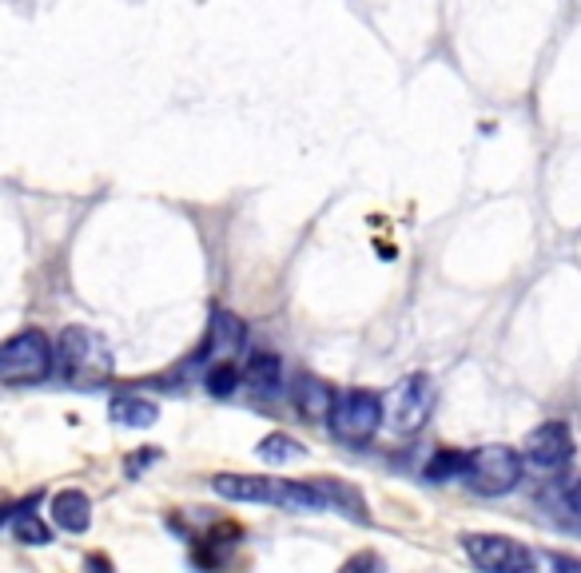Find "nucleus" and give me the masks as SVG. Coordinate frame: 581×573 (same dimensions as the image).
<instances>
[{
    "label": "nucleus",
    "instance_id": "5701e85b",
    "mask_svg": "<svg viewBox=\"0 0 581 573\" xmlns=\"http://www.w3.org/2000/svg\"><path fill=\"white\" fill-rule=\"evenodd\" d=\"M570 510H573V517L581 522V478L573 482V490H570Z\"/></svg>",
    "mask_w": 581,
    "mask_h": 573
},
{
    "label": "nucleus",
    "instance_id": "ddd939ff",
    "mask_svg": "<svg viewBox=\"0 0 581 573\" xmlns=\"http://www.w3.org/2000/svg\"><path fill=\"white\" fill-rule=\"evenodd\" d=\"M32 506H37V494L4 514V530H9V534L17 537V542H24V545H48V537H52V534H48V525L40 522Z\"/></svg>",
    "mask_w": 581,
    "mask_h": 573
},
{
    "label": "nucleus",
    "instance_id": "412c9836",
    "mask_svg": "<svg viewBox=\"0 0 581 573\" xmlns=\"http://www.w3.org/2000/svg\"><path fill=\"white\" fill-rule=\"evenodd\" d=\"M550 565L553 573H581V557H570V554H553Z\"/></svg>",
    "mask_w": 581,
    "mask_h": 573
},
{
    "label": "nucleus",
    "instance_id": "0eeeda50",
    "mask_svg": "<svg viewBox=\"0 0 581 573\" xmlns=\"http://www.w3.org/2000/svg\"><path fill=\"white\" fill-rule=\"evenodd\" d=\"M525 466L542 470V474H558L570 466L573 459V430L565 422H542L538 430H530L522 442Z\"/></svg>",
    "mask_w": 581,
    "mask_h": 573
},
{
    "label": "nucleus",
    "instance_id": "6ab92c4d",
    "mask_svg": "<svg viewBox=\"0 0 581 573\" xmlns=\"http://www.w3.org/2000/svg\"><path fill=\"white\" fill-rule=\"evenodd\" d=\"M339 573H387V562L374 550H359V554H351L339 565Z\"/></svg>",
    "mask_w": 581,
    "mask_h": 573
},
{
    "label": "nucleus",
    "instance_id": "aec40b11",
    "mask_svg": "<svg viewBox=\"0 0 581 573\" xmlns=\"http://www.w3.org/2000/svg\"><path fill=\"white\" fill-rule=\"evenodd\" d=\"M156 459H160V450H143V454H136L132 462H124L128 478H140V470L148 466V462H156Z\"/></svg>",
    "mask_w": 581,
    "mask_h": 573
},
{
    "label": "nucleus",
    "instance_id": "a211bd4d",
    "mask_svg": "<svg viewBox=\"0 0 581 573\" xmlns=\"http://www.w3.org/2000/svg\"><path fill=\"white\" fill-rule=\"evenodd\" d=\"M239 382H243V374H239L236 363H216L208 371V394H216V399H228V394H236Z\"/></svg>",
    "mask_w": 581,
    "mask_h": 573
},
{
    "label": "nucleus",
    "instance_id": "39448f33",
    "mask_svg": "<svg viewBox=\"0 0 581 573\" xmlns=\"http://www.w3.org/2000/svg\"><path fill=\"white\" fill-rule=\"evenodd\" d=\"M522 466H525V459L518 450L498 446V442L494 446H478V450H470L467 482H470V490H478V494L502 497L522 482Z\"/></svg>",
    "mask_w": 581,
    "mask_h": 573
},
{
    "label": "nucleus",
    "instance_id": "9b49d317",
    "mask_svg": "<svg viewBox=\"0 0 581 573\" xmlns=\"http://www.w3.org/2000/svg\"><path fill=\"white\" fill-rule=\"evenodd\" d=\"M211 490L228 502H268L271 497V478L256 474H216L211 478Z\"/></svg>",
    "mask_w": 581,
    "mask_h": 573
},
{
    "label": "nucleus",
    "instance_id": "9d476101",
    "mask_svg": "<svg viewBox=\"0 0 581 573\" xmlns=\"http://www.w3.org/2000/svg\"><path fill=\"white\" fill-rule=\"evenodd\" d=\"M52 522L64 534H84L88 525H92V502H88L84 490H60L52 497Z\"/></svg>",
    "mask_w": 581,
    "mask_h": 573
},
{
    "label": "nucleus",
    "instance_id": "f257e3e1",
    "mask_svg": "<svg viewBox=\"0 0 581 573\" xmlns=\"http://www.w3.org/2000/svg\"><path fill=\"white\" fill-rule=\"evenodd\" d=\"M112 346L88 326H64L57 339V374L72 386H100L112 379Z\"/></svg>",
    "mask_w": 581,
    "mask_h": 573
},
{
    "label": "nucleus",
    "instance_id": "4be33fe9",
    "mask_svg": "<svg viewBox=\"0 0 581 573\" xmlns=\"http://www.w3.org/2000/svg\"><path fill=\"white\" fill-rule=\"evenodd\" d=\"M84 570L88 573H112V562H108V557H88Z\"/></svg>",
    "mask_w": 581,
    "mask_h": 573
},
{
    "label": "nucleus",
    "instance_id": "dca6fc26",
    "mask_svg": "<svg viewBox=\"0 0 581 573\" xmlns=\"http://www.w3.org/2000/svg\"><path fill=\"white\" fill-rule=\"evenodd\" d=\"M259 459L271 462V466H279V462H299L307 459V446L299 439H291V434H283V430H276V434H268V439L259 442Z\"/></svg>",
    "mask_w": 581,
    "mask_h": 573
},
{
    "label": "nucleus",
    "instance_id": "2eb2a0df",
    "mask_svg": "<svg viewBox=\"0 0 581 573\" xmlns=\"http://www.w3.org/2000/svg\"><path fill=\"white\" fill-rule=\"evenodd\" d=\"M156 419H160V406L152 399H143V394L112 399V422H120V426H152Z\"/></svg>",
    "mask_w": 581,
    "mask_h": 573
},
{
    "label": "nucleus",
    "instance_id": "f8f14e48",
    "mask_svg": "<svg viewBox=\"0 0 581 573\" xmlns=\"http://www.w3.org/2000/svg\"><path fill=\"white\" fill-rule=\"evenodd\" d=\"M243 382H248L259 399H271V394H279V386H283V363H279V354H271V351H256V354H251L248 371H243Z\"/></svg>",
    "mask_w": 581,
    "mask_h": 573
},
{
    "label": "nucleus",
    "instance_id": "6e6552de",
    "mask_svg": "<svg viewBox=\"0 0 581 573\" xmlns=\"http://www.w3.org/2000/svg\"><path fill=\"white\" fill-rule=\"evenodd\" d=\"M248 346V323L231 311H216L208 323V334H203L200 351L191 354V363H231L239 351Z\"/></svg>",
    "mask_w": 581,
    "mask_h": 573
},
{
    "label": "nucleus",
    "instance_id": "7ed1b4c3",
    "mask_svg": "<svg viewBox=\"0 0 581 573\" xmlns=\"http://www.w3.org/2000/svg\"><path fill=\"white\" fill-rule=\"evenodd\" d=\"M387 426L394 434H419L422 426L434 414V402H439V386L430 374H407L387 391Z\"/></svg>",
    "mask_w": 581,
    "mask_h": 573
},
{
    "label": "nucleus",
    "instance_id": "4468645a",
    "mask_svg": "<svg viewBox=\"0 0 581 573\" xmlns=\"http://www.w3.org/2000/svg\"><path fill=\"white\" fill-rule=\"evenodd\" d=\"M319 482V490H323V502L327 510H339V514L354 517V522H371V514H367V502H362V494L354 486H347V482H339V478H314Z\"/></svg>",
    "mask_w": 581,
    "mask_h": 573
},
{
    "label": "nucleus",
    "instance_id": "f3484780",
    "mask_svg": "<svg viewBox=\"0 0 581 573\" xmlns=\"http://www.w3.org/2000/svg\"><path fill=\"white\" fill-rule=\"evenodd\" d=\"M467 466H470V450H439V454L427 462V478H430V482L467 478Z\"/></svg>",
    "mask_w": 581,
    "mask_h": 573
},
{
    "label": "nucleus",
    "instance_id": "1a4fd4ad",
    "mask_svg": "<svg viewBox=\"0 0 581 573\" xmlns=\"http://www.w3.org/2000/svg\"><path fill=\"white\" fill-rule=\"evenodd\" d=\"M334 399H339V394H334L331 382H323L319 374L303 371V374H295V382H291V402H295V411L303 414L307 422L331 419Z\"/></svg>",
    "mask_w": 581,
    "mask_h": 573
},
{
    "label": "nucleus",
    "instance_id": "20e7f679",
    "mask_svg": "<svg viewBox=\"0 0 581 573\" xmlns=\"http://www.w3.org/2000/svg\"><path fill=\"white\" fill-rule=\"evenodd\" d=\"M57 371V346L48 343L40 331H20L12 334L4 351H0V379L9 386H29V382H44Z\"/></svg>",
    "mask_w": 581,
    "mask_h": 573
},
{
    "label": "nucleus",
    "instance_id": "f03ea898",
    "mask_svg": "<svg viewBox=\"0 0 581 573\" xmlns=\"http://www.w3.org/2000/svg\"><path fill=\"white\" fill-rule=\"evenodd\" d=\"M327 422H331V434L339 442L362 446V442H371L382 422H387V402H382V394L354 386V391H343L334 399V411Z\"/></svg>",
    "mask_w": 581,
    "mask_h": 573
},
{
    "label": "nucleus",
    "instance_id": "423d86ee",
    "mask_svg": "<svg viewBox=\"0 0 581 573\" xmlns=\"http://www.w3.org/2000/svg\"><path fill=\"white\" fill-rule=\"evenodd\" d=\"M462 545L482 573H534V550L510 534H467Z\"/></svg>",
    "mask_w": 581,
    "mask_h": 573
}]
</instances>
